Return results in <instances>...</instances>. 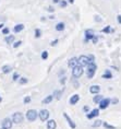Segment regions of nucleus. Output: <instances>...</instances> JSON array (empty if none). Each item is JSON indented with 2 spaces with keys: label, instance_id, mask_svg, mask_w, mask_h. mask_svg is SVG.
<instances>
[{
  "label": "nucleus",
  "instance_id": "1",
  "mask_svg": "<svg viewBox=\"0 0 121 129\" xmlns=\"http://www.w3.org/2000/svg\"><path fill=\"white\" fill-rule=\"evenodd\" d=\"M79 64H81L82 67H86L88 63L95 62V56L94 55H81L78 57Z\"/></svg>",
  "mask_w": 121,
  "mask_h": 129
},
{
  "label": "nucleus",
  "instance_id": "2",
  "mask_svg": "<svg viewBox=\"0 0 121 129\" xmlns=\"http://www.w3.org/2000/svg\"><path fill=\"white\" fill-rule=\"evenodd\" d=\"M96 71H97V64L95 62H91L86 66L85 72H86V76L88 79H93L95 75H96Z\"/></svg>",
  "mask_w": 121,
  "mask_h": 129
},
{
  "label": "nucleus",
  "instance_id": "3",
  "mask_svg": "<svg viewBox=\"0 0 121 129\" xmlns=\"http://www.w3.org/2000/svg\"><path fill=\"white\" fill-rule=\"evenodd\" d=\"M84 72V67H82L81 64H78L74 68H72V77L73 79H79L80 77H82Z\"/></svg>",
  "mask_w": 121,
  "mask_h": 129
},
{
  "label": "nucleus",
  "instance_id": "4",
  "mask_svg": "<svg viewBox=\"0 0 121 129\" xmlns=\"http://www.w3.org/2000/svg\"><path fill=\"white\" fill-rule=\"evenodd\" d=\"M25 116H26V119L30 122H34L38 118V112L36 109H28Z\"/></svg>",
  "mask_w": 121,
  "mask_h": 129
},
{
  "label": "nucleus",
  "instance_id": "5",
  "mask_svg": "<svg viewBox=\"0 0 121 129\" xmlns=\"http://www.w3.org/2000/svg\"><path fill=\"white\" fill-rule=\"evenodd\" d=\"M11 120L14 122V124H22V122L24 121V116L22 114L21 112H15L12 114L11 116Z\"/></svg>",
  "mask_w": 121,
  "mask_h": 129
},
{
  "label": "nucleus",
  "instance_id": "6",
  "mask_svg": "<svg viewBox=\"0 0 121 129\" xmlns=\"http://www.w3.org/2000/svg\"><path fill=\"white\" fill-rule=\"evenodd\" d=\"M49 116H50V113H49L48 109H46V108H43L38 112V118H39L40 121H43V122L48 120Z\"/></svg>",
  "mask_w": 121,
  "mask_h": 129
},
{
  "label": "nucleus",
  "instance_id": "7",
  "mask_svg": "<svg viewBox=\"0 0 121 129\" xmlns=\"http://www.w3.org/2000/svg\"><path fill=\"white\" fill-rule=\"evenodd\" d=\"M12 126H13V121L11 120V118L6 117V118L2 119V121H1V127L2 128H5V129H11Z\"/></svg>",
  "mask_w": 121,
  "mask_h": 129
},
{
  "label": "nucleus",
  "instance_id": "8",
  "mask_svg": "<svg viewBox=\"0 0 121 129\" xmlns=\"http://www.w3.org/2000/svg\"><path fill=\"white\" fill-rule=\"evenodd\" d=\"M62 116H63V118H65L66 120H67V122H68V125L70 126V128H71V129H75V128H76V124L72 120V118L70 117V116H69L68 114H67L66 112H63V113H62Z\"/></svg>",
  "mask_w": 121,
  "mask_h": 129
},
{
  "label": "nucleus",
  "instance_id": "9",
  "mask_svg": "<svg viewBox=\"0 0 121 129\" xmlns=\"http://www.w3.org/2000/svg\"><path fill=\"white\" fill-rule=\"evenodd\" d=\"M84 36H85V40H84V43H88L92 38L95 36V32L93 30H91V28H88V30L85 31L84 33Z\"/></svg>",
  "mask_w": 121,
  "mask_h": 129
},
{
  "label": "nucleus",
  "instance_id": "10",
  "mask_svg": "<svg viewBox=\"0 0 121 129\" xmlns=\"http://www.w3.org/2000/svg\"><path fill=\"white\" fill-rule=\"evenodd\" d=\"M98 115H99V108H93L92 111H90L86 114V118L87 119H93V118L98 117Z\"/></svg>",
  "mask_w": 121,
  "mask_h": 129
},
{
  "label": "nucleus",
  "instance_id": "11",
  "mask_svg": "<svg viewBox=\"0 0 121 129\" xmlns=\"http://www.w3.org/2000/svg\"><path fill=\"white\" fill-rule=\"evenodd\" d=\"M110 105V99H103L98 103V108L99 109H106Z\"/></svg>",
  "mask_w": 121,
  "mask_h": 129
},
{
  "label": "nucleus",
  "instance_id": "12",
  "mask_svg": "<svg viewBox=\"0 0 121 129\" xmlns=\"http://www.w3.org/2000/svg\"><path fill=\"white\" fill-rule=\"evenodd\" d=\"M100 92V86L98 84H94V85H91L90 86V93L91 94H99Z\"/></svg>",
  "mask_w": 121,
  "mask_h": 129
},
{
  "label": "nucleus",
  "instance_id": "13",
  "mask_svg": "<svg viewBox=\"0 0 121 129\" xmlns=\"http://www.w3.org/2000/svg\"><path fill=\"white\" fill-rule=\"evenodd\" d=\"M79 64V60H78V57H72L69 59V62H68V66L69 68H74L75 66H78Z\"/></svg>",
  "mask_w": 121,
  "mask_h": 129
},
{
  "label": "nucleus",
  "instance_id": "14",
  "mask_svg": "<svg viewBox=\"0 0 121 129\" xmlns=\"http://www.w3.org/2000/svg\"><path fill=\"white\" fill-rule=\"evenodd\" d=\"M80 102V95L79 94H73L69 100L70 105H76Z\"/></svg>",
  "mask_w": 121,
  "mask_h": 129
},
{
  "label": "nucleus",
  "instance_id": "15",
  "mask_svg": "<svg viewBox=\"0 0 121 129\" xmlns=\"http://www.w3.org/2000/svg\"><path fill=\"white\" fill-rule=\"evenodd\" d=\"M46 128L47 129H56L57 128V122L55 119H48L46 124Z\"/></svg>",
  "mask_w": 121,
  "mask_h": 129
},
{
  "label": "nucleus",
  "instance_id": "16",
  "mask_svg": "<svg viewBox=\"0 0 121 129\" xmlns=\"http://www.w3.org/2000/svg\"><path fill=\"white\" fill-rule=\"evenodd\" d=\"M62 93H63V89H60V90H55V92H53V99H56L57 101H59V100H61L62 98Z\"/></svg>",
  "mask_w": 121,
  "mask_h": 129
},
{
  "label": "nucleus",
  "instance_id": "17",
  "mask_svg": "<svg viewBox=\"0 0 121 129\" xmlns=\"http://www.w3.org/2000/svg\"><path fill=\"white\" fill-rule=\"evenodd\" d=\"M24 24H22V23H19L17 25H14V27H13V33L15 34H18V33H20V32H22L24 30Z\"/></svg>",
  "mask_w": 121,
  "mask_h": 129
},
{
  "label": "nucleus",
  "instance_id": "18",
  "mask_svg": "<svg viewBox=\"0 0 121 129\" xmlns=\"http://www.w3.org/2000/svg\"><path fill=\"white\" fill-rule=\"evenodd\" d=\"M14 41H15V35H6V37H5V42L7 44H13L14 43Z\"/></svg>",
  "mask_w": 121,
  "mask_h": 129
},
{
  "label": "nucleus",
  "instance_id": "19",
  "mask_svg": "<svg viewBox=\"0 0 121 129\" xmlns=\"http://www.w3.org/2000/svg\"><path fill=\"white\" fill-rule=\"evenodd\" d=\"M65 28H66V24L63 22H58L55 26V30L57 32H62V31H65Z\"/></svg>",
  "mask_w": 121,
  "mask_h": 129
},
{
  "label": "nucleus",
  "instance_id": "20",
  "mask_svg": "<svg viewBox=\"0 0 121 129\" xmlns=\"http://www.w3.org/2000/svg\"><path fill=\"white\" fill-rule=\"evenodd\" d=\"M2 73H5V75H8V73H10L12 71V67L10 64H5V66H2Z\"/></svg>",
  "mask_w": 121,
  "mask_h": 129
},
{
  "label": "nucleus",
  "instance_id": "21",
  "mask_svg": "<svg viewBox=\"0 0 121 129\" xmlns=\"http://www.w3.org/2000/svg\"><path fill=\"white\" fill-rule=\"evenodd\" d=\"M113 32H114V30L110 25H107V26H105L103 30H101V33H104V34H110V33H113Z\"/></svg>",
  "mask_w": 121,
  "mask_h": 129
},
{
  "label": "nucleus",
  "instance_id": "22",
  "mask_svg": "<svg viewBox=\"0 0 121 129\" xmlns=\"http://www.w3.org/2000/svg\"><path fill=\"white\" fill-rule=\"evenodd\" d=\"M103 77V79H106V80H109V79H112V73H111L110 70H106V71L104 72V75L101 76Z\"/></svg>",
  "mask_w": 121,
  "mask_h": 129
},
{
  "label": "nucleus",
  "instance_id": "23",
  "mask_svg": "<svg viewBox=\"0 0 121 129\" xmlns=\"http://www.w3.org/2000/svg\"><path fill=\"white\" fill-rule=\"evenodd\" d=\"M52 100H53V96H52V94L51 95H47L45 99L43 100V104H45V105H47V104H50V103L52 102Z\"/></svg>",
  "mask_w": 121,
  "mask_h": 129
},
{
  "label": "nucleus",
  "instance_id": "24",
  "mask_svg": "<svg viewBox=\"0 0 121 129\" xmlns=\"http://www.w3.org/2000/svg\"><path fill=\"white\" fill-rule=\"evenodd\" d=\"M104 98H103V95H100V94H96L93 98V102L95 103V104H98V103H99L101 100H103Z\"/></svg>",
  "mask_w": 121,
  "mask_h": 129
},
{
  "label": "nucleus",
  "instance_id": "25",
  "mask_svg": "<svg viewBox=\"0 0 121 129\" xmlns=\"http://www.w3.org/2000/svg\"><path fill=\"white\" fill-rule=\"evenodd\" d=\"M48 56H49V53L47 50H43L42 53H40V58H42L43 60H47L48 59Z\"/></svg>",
  "mask_w": 121,
  "mask_h": 129
},
{
  "label": "nucleus",
  "instance_id": "26",
  "mask_svg": "<svg viewBox=\"0 0 121 129\" xmlns=\"http://www.w3.org/2000/svg\"><path fill=\"white\" fill-rule=\"evenodd\" d=\"M101 125H103V121H101L100 119H96V120L92 124V127H93V128H97V127H100Z\"/></svg>",
  "mask_w": 121,
  "mask_h": 129
},
{
  "label": "nucleus",
  "instance_id": "27",
  "mask_svg": "<svg viewBox=\"0 0 121 129\" xmlns=\"http://www.w3.org/2000/svg\"><path fill=\"white\" fill-rule=\"evenodd\" d=\"M19 83H20L21 85L27 84V83H28V79H27V78H25V77H21V78L19 79Z\"/></svg>",
  "mask_w": 121,
  "mask_h": 129
},
{
  "label": "nucleus",
  "instance_id": "28",
  "mask_svg": "<svg viewBox=\"0 0 121 129\" xmlns=\"http://www.w3.org/2000/svg\"><path fill=\"white\" fill-rule=\"evenodd\" d=\"M103 127H104L105 129H116V127H114V126L108 124L107 121H103Z\"/></svg>",
  "mask_w": 121,
  "mask_h": 129
},
{
  "label": "nucleus",
  "instance_id": "29",
  "mask_svg": "<svg viewBox=\"0 0 121 129\" xmlns=\"http://www.w3.org/2000/svg\"><path fill=\"white\" fill-rule=\"evenodd\" d=\"M34 35H35V38L42 37V31H40V28H36V30L34 31Z\"/></svg>",
  "mask_w": 121,
  "mask_h": 129
},
{
  "label": "nucleus",
  "instance_id": "30",
  "mask_svg": "<svg viewBox=\"0 0 121 129\" xmlns=\"http://www.w3.org/2000/svg\"><path fill=\"white\" fill-rule=\"evenodd\" d=\"M1 32H2V34H4V35H9V34H10V28L4 26L1 28Z\"/></svg>",
  "mask_w": 121,
  "mask_h": 129
},
{
  "label": "nucleus",
  "instance_id": "31",
  "mask_svg": "<svg viewBox=\"0 0 121 129\" xmlns=\"http://www.w3.org/2000/svg\"><path fill=\"white\" fill-rule=\"evenodd\" d=\"M20 78H21V76H20V73H18V72H14L13 76H12V80H13V81H19Z\"/></svg>",
  "mask_w": 121,
  "mask_h": 129
},
{
  "label": "nucleus",
  "instance_id": "32",
  "mask_svg": "<svg viewBox=\"0 0 121 129\" xmlns=\"http://www.w3.org/2000/svg\"><path fill=\"white\" fill-rule=\"evenodd\" d=\"M22 44H23V42H22V41H14V43H13V48H19Z\"/></svg>",
  "mask_w": 121,
  "mask_h": 129
},
{
  "label": "nucleus",
  "instance_id": "33",
  "mask_svg": "<svg viewBox=\"0 0 121 129\" xmlns=\"http://www.w3.org/2000/svg\"><path fill=\"white\" fill-rule=\"evenodd\" d=\"M59 6H60L61 8H66L67 6H68V1H67V0H60Z\"/></svg>",
  "mask_w": 121,
  "mask_h": 129
},
{
  "label": "nucleus",
  "instance_id": "34",
  "mask_svg": "<svg viewBox=\"0 0 121 129\" xmlns=\"http://www.w3.org/2000/svg\"><path fill=\"white\" fill-rule=\"evenodd\" d=\"M31 101H32V96H25V98H24V100H23V103H24V104L25 105H26V104H28V103H31Z\"/></svg>",
  "mask_w": 121,
  "mask_h": 129
},
{
  "label": "nucleus",
  "instance_id": "35",
  "mask_svg": "<svg viewBox=\"0 0 121 129\" xmlns=\"http://www.w3.org/2000/svg\"><path fill=\"white\" fill-rule=\"evenodd\" d=\"M58 43H59V40H58V38H56V40H53L51 43H50V45H51L52 47H55V46H57V44H58Z\"/></svg>",
  "mask_w": 121,
  "mask_h": 129
},
{
  "label": "nucleus",
  "instance_id": "36",
  "mask_svg": "<svg viewBox=\"0 0 121 129\" xmlns=\"http://www.w3.org/2000/svg\"><path fill=\"white\" fill-rule=\"evenodd\" d=\"M66 81H67V77H62L61 79H60V84H62V85H65L66 84Z\"/></svg>",
  "mask_w": 121,
  "mask_h": 129
},
{
  "label": "nucleus",
  "instance_id": "37",
  "mask_svg": "<svg viewBox=\"0 0 121 129\" xmlns=\"http://www.w3.org/2000/svg\"><path fill=\"white\" fill-rule=\"evenodd\" d=\"M91 41H92V43H93V44H97V42H98V36H97V35H95V36L92 38Z\"/></svg>",
  "mask_w": 121,
  "mask_h": 129
},
{
  "label": "nucleus",
  "instance_id": "38",
  "mask_svg": "<svg viewBox=\"0 0 121 129\" xmlns=\"http://www.w3.org/2000/svg\"><path fill=\"white\" fill-rule=\"evenodd\" d=\"M46 10L48 12H50V13H53V12H55V8H53V7H47Z\"/></svg>",
  "mask_w": 121,
  "mask_h": 129
},
{
  "label": "nucleus",
  "instance_id": "39",
  "mask_svg": "<svg viewBox=\"0 0 121 129\" xmlns=\"http://www.w3.org/2000/svg\"><path fill=\"white\" fill-rule=\"evenodd\" d=\"M82 109H83V112L85 113V114H87V113L91 111V109H90V107H88V106H83V108H82Z\"/></svg>",
  "mask_w": 121,
  "mask_h": 129
},
{
  "label": "nucleus",
  "instance_id": "40",
  "mask_svg": "<svg viewBox=\"0 0 121 129\" xmlns=\"http://www.w3.org/2000/svg\"><path fill=\"white\" fill-rule=\"evenodd\" d=\"M94 20H95V21H96V22H101V21H103V19H101V18L99 17V15H95Z\"/></svg>",
  "mask_w": 121,
  "mask_h": 129
},
{
  "label": "nucleus",
  "instance_id": "41",
  "mask_svg": "<svg viewBox=\"0 0 121 129\" xmlns=\"http://www.w3.org/2000/svg\"><path fill=\"white\" fill-rule=\"evenodd\" d=\"M118 102H119V100H118V99H112V100H110V104H117V103Z\"/></svg>",
  "mask_w": 121,
  "mask_h": 129
},
{
  "label": "nucleus",
  "instance_id": "42",
  "mask_svg": "<svg viewBox=\"0 0 121 129\" xmlns=\"http://www.w3.org/2000/svg\"><path fill=\"white\" fill-rule=\"evenodd\" d=\"M117 22L119 24H121V14H118L117 15Z\"/></svg>",
  "mask_w": 121,
  "mask_h": 129
},
{
  "label": "nucleus",
  "instance_id": "43",
  "mask_svg": "<svg viewBox=\"0 0 121 129\" xmlns=\"http://www.w3.org/2000/svg\"><path fill=\"white\" fill-rule=\"evenodd\" d=\"M49 20H55V15H53V14H51V15H49Z\"/></svg>",
  "mask_w": 121,
  "mask_h": 129
},
{
  "label": "nucleus",
  "instance_id": "44",
  "mask_svg": "<svg viewBox=\"0 0 121 129\" xmlns=\"http://www.w3.org/2000/svg\"><path fill=\"white\" fill-rule=\"evenodd\" d=\"M52 2H53V4H57V5H59L60 0H52Z\"/></svg>",
  "mask_w": 121,
  "mask_h": 129
},
{
  "label": "nucleus",
  "instance_id": "45",
  "mask_svg": "<svg viewBox=\"0 0 121 129\" xmlns=\"http://www.w3.org/2000/svg\"><path fill=\"white\" fill-rule=\"evenodd\" d=\"M68 4H74V0H68Z\"/></svg>",
  "mask_w": 121,
  "mask_h": 129
},
{
  "label": "nucleus",
  "instance_id": "46",
  "mask_svg": "<svg viewBox=\"0 0 121 129\" xmlns=\"http://www.w3.org/2000/svg\"><path fill=\"white\" fill-rule=\"evenodd\" d=\"M65 72H66V71H65V70H63V69H62V70H61V71H60V73H59V76H61V75H63V73H65Z\"/></svg>",
  "mask_w": 121,
  "mask_h": 129
},
{
  "label": "nucleus",
  "instance_id": "47",
  "mask_svg": "<svg viewBox=\"0 0 121 129\" xmlns=\"http://www.w3.org/2000/svg\"><path fill=\"white\" fill-rule=\"evenodd\" d=\"M4 26H5V24H4V23H0V30H1V28L4 27Z\"/></svg>",
  "mask_w": 121,
  "mask_h": 129
},
{
  "label": "nucleus",
  "instance_id": "48",
  "mask_svg": "<svg viewBox=\"0 0 121 129\" xmlns=\"http://www.w3.org/2000/svg\"><path fill=\"white\" fill-rule=\"evenodd\" d=\"M2 102V98H1V96H0V103H1Z\"/></svg>",
  "mask_w": 121,
  "mask_h": 129
},
{
  "label": "nucleus",
  "instance_id": "49",
  "mask_svg": "<svg viewBox=\"0 0 121 129\" xmlns=\"http://www.w3.org/2000/svg\"><path fill=\"white\" fill-rule=\"evenodd\" d=\"M0 129H5V128H2V127H1V128H0Z\"/></svg>",
  "mask_w": 121,
  "mask_h": 129
}]
</instances>
